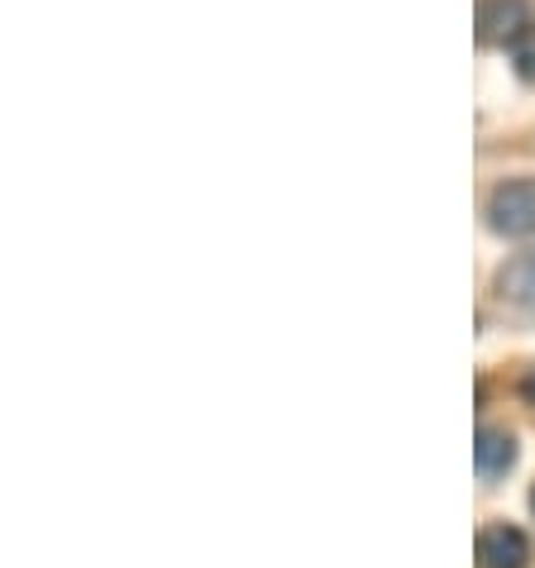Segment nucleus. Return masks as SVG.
<instances>
[{"label":"nucleus","mask_w":535,"mask_h":568,"mask_svg":"<svg viewBox=\"0 0 535 568\" xmlns=\"http://www.w3.org/2000/svg\"><path fill=\"white\" fill-rule=\"evenodd\" d=\"M487 225H493L502 240H526L535 234V178H516L493 186L487 196Z\"/></svg>","instance_id":"nucleus-1"},{"label":"nucleus","mask_w":535,"mask_h":568,"mask_svg":"<svg viewBox=\"0 0 535 568\" xmlns=\"http://www.w3.org/2000/svg\"><path fill=\"white\" fill-rule=\"evenodd\" d=\"M531 24L535 20L526 0H483L478 6V43H487V49H512Z\"/></svg>","instance_id":"nucleus-2"},{"label":"nucleus","mask_w":535,"mask_h":568,"mask_svg":"<svg viewBox=\"0 0 535 568\" xmlns=\"http://www.w3.org/2000/svg\"><path fill=\"white\" fill-rule=\"evenodd\" d=\"M531 540L516 526H487L478 535V568H526Z\"/></svg>","instance_id":"nucleus-3"},{"label":"nucleus","mask_w":535,"mask_h":568,"mask_svg":"<svg viewBox=\"0 0 535 568\" xmlns=\"http://www.w3.org/2000/svg\"><path fill=\"white\" fill-rule=\"evenodd\" d=\"M474 464H478V478H507L512 464H516V435L502 430V425H483L478 439H474Z\"/></svg>","instance_id":"nucleus-4"},{"label":"nucleus","mask_w":535,"mask_h":568,"mask_svg":"<svg viewBox=\"0 0 535 568\" xmlns=\"http://www.w3.org/2000/svg\"><path fill=\"white\" fill-rule=\"evenodd\" d=\"M497 287H502V296H507V302L535 311V248H531V254H516L507 267H502Z\"/></svg>","instance_id":"nucleus-5"},{"label":"nucleus","mask_w":535,"mask_h":568,"mask_svg":"<svg viewBox=\"0 0 535 568\" xmlns=\"http://www.w3.org/2000/svg\"><path fill=\"white\" fill-rule=\"evenodd\" d=\"M512 68H516V77H522V82L535 87V24L512 43Z\"/></svg>","instance_id":"nucleus-6"},{"label":"nucleus","mask_w":535,"mask_h":568,"mask_svg":"<svg viewBox=\"0 0 535 568\" xmlns=\"http://www.w3.org/2000/svg\"><path fill=\"white\" fill-rule=\"evenodd\" d=\"M522 397L535 406V363H531V368H526V377H522Z\"/></svg>","instance_id":"nucleus-7"},{"label":"nucleus","mask_w":535,"mask_h":568,"mask_svg":"<svg viewBox=\"0 0 535 568\" xmlns=\"http://www.w3.org/2000/svg\"><path fill=\"white\" fill-rule=\"evenodd\" d=\"M531 511H535V487H531Z\"/></svg>","instance_id":"nucleus-8"}]
</instances>
